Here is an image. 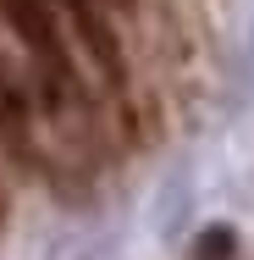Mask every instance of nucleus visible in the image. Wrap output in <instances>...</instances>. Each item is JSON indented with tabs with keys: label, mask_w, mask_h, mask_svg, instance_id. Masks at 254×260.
<instances>
[{
	"label": "nucleus",
	"mask_w": 254,
	"mask_h": 260,
	"mask_svg": "<svg viewBox=\"0 0 254 260\" xmlns=\"http://www.w3.org/2000/svg\"><path fill=\"white\" fill-rule=\"evenodd\" d=\"M6 6V17H11V28L22 34V45L45 61V72H50V94L66 83V50H61V34H55V17L45 11V0H0Z\"/></svg>",
	"instance_id": "f257e3e1"
},
{
	"label": "nucleus",
	"mask_w": 254,
	"mask_h": 260,
	"mask_svg": "<svg viewBox=\"0 0 254 260\" xmlns=\"http://www.w3.org/2000/svg\"><path fill=\"white\" fill-rule=\"evenodd\" d=\"M22 94H17V83L6 78V67H0V133H6V144L22 155Z\"/></svg>",
	"instance_id": "7ed1b4c3"
},
{
	"label": "nucleus",
	"mask_w": 254,
	"mask_h": 260,
	"mask_svg": "<svg viewBox=\"0 0 254 260\" xmlns=\"http://www.w3.org/2000/svg\"><path fill=\"white\" fill-rule=\"evenodd\" d=\"M111 6H122V11H127V6H133V0H111Z\"/></svg>",
	"instance_id": "39448f33"
},
{
	"label": "nucleus",
	"mask_w": 254,
	"mask_h": 260,
	"mask_svg": "<svg viewBox=\"0 0 254 260\" xmlns=\"http://www.w3.org/2000/svg\"><path fill=\"white\" fill-rule=\"evenodd\" d=\"M232 255H238L232 227H210V233H199V244H194V260H232Z\"/></svg>",
	"instance_id": "20e7f679"
},
{
	"label": "nucleus",
	"mask_w": 254,
	"mask_h": 260,
	"mask_svg": "<svg viewBox=\"0 0 254 260\" xmlns=\"http://www.w3.org/2000/svg\"><path fill=\"white\" fill-rule=\"evenodd\" d=\"M66 11H72V22H78V34H83L89 55L100 61V72L111 78V83H122V78H127V67H122V50H116V39H111L105 17L94 11V0H66Z\"/></svg>",
	"instance_id": "f03ea898"
}]
</instances>
